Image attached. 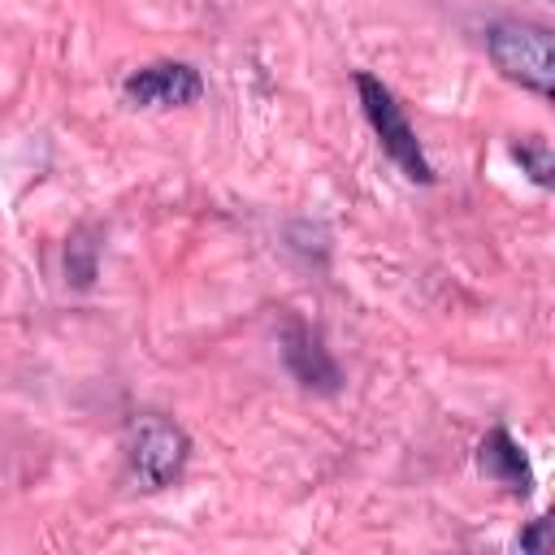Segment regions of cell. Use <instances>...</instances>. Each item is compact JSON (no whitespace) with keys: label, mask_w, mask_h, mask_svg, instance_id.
Segmentation results:
<instances>
[{"label":"cell","mask_w":555,"mask_h":555,"mask_svg":"<svg viewBox=\"0 0 555 555\" xmlns=\"http://www.w3.org/2000/svg\"><path fill=\"white\" fill-rule=\"evenodd\" d=\"M486 52L494 69L533 95L551 100L555 91V39L546 26L533 22H490L486 26Z\"/></svg>","instance_id":"cell-1"},{"label":"cell","mask_w":555,"mask_h":555,"mask_svg":"<svg viewBox=\"0 0 555 555\" xmlns=\"http://www.w3.org/2000/svg\"><path fill=\"white\" fill-rule=\"evenodd\" d=\"M356 91H360V108H364V117H369L382 152L403 169V178L429 186L434 182V165L425 160V147H421V139H416L403 104L395 100V91L377 74H369V69H356Z\"/></svg>","instance_id":"cell-2"},{"label":"cell","mask_w":555,"mask_h":555,"mask_svg":"<svg viewBox=\"0 0 555 555\" xmlns=\"http://www.w3.org/2000/svg\"><path fill=\"white\" fill-rule=\"evenodd\" d=\"M186 460H191V438L178 421L160 412H143L130 421V468L147 490L173 486Z\"/></svg>","instance_id":"cell-3"},{"label":"cell","mask_w":555,"mask_h":555,"mask_svg":"<svg viewBox=\"0 0 555 555\" xmlns=\"http://www.w3.org/2000/svg\"><path fill=\"white\" fill-rule=\"evenodd\" d=\"M278 347H282V364L286 373L304 386V390H317V395H334L343 386V369L338 360L330 356L325 338L299 321V317H286L282 321V334H278Z\"/></svg>","instance_id":"cell-4"},{"label":"cell","mask_w":555,"mask_h":555,"mask_svg":"<svg viewBox=\"0 0 555 555\" xmlns=\"http://www.w3.org/2000/svg\"><path fill=\"white\" fill-rule=\"evenodd\" d=\"M121 91L139 108H182V104H195L204 95V78L186 61H156V65L134 69L121 82Z\"/></svg>","instance_id":"cell-5"},{"label":"cell","mask_w":555,"mask_h":555,"mask_svg":"<svg viewBox=\"0 0 555 555\" xmlns=\"http://www.w3.org/2000/svg\"><path fill=\"white\" fill-rule=\"evenodd\" d=\"M477 468L481 477H490L494 486H503L507 494H533V468H529V455L525 447L507 434V425H494L481 442H477Z\"/></svg>","instance_id":"cell-6"},{"label":"cell","mask_w":555,"mask_h":555,"mask_svg":"<svg viewBox=\"0 0 555 555\" xmlns=\"http://www.w3.org/2000/svg\"><path fill=\"white\" fill-rule=\"evenodd\" d=\"M512 160L520 165V173H529V182H538V186H555V152H551L546 139L529 134V139L512 143Z\"/></svg>","instance_id":"cell-7"},{"label":"cell","mask_w":555,"mask_h":555,"mask_svg":"<svg viewBox=\"0 0 555 555\" xmlns=\"http://www.w3.org/2000/svg\"><path fill=\"white\" fill-rule=\"evenodd\" d=\"M65 273H69L74 286H91V278H95V243L74 234V243L65 247Z\"/></svg>","instance_id":"cell-8"},{"label":"cell","mask_w":555,"mask_h":555,"mask_svg":"<svg viewBox=\"0 0 555 555\" xmlns=\"http://www.w3.org/2000/svg\"><path fill=\"white\" fill-rule=\"evenodd\" d=\"M546 546V520H529L520 533V551H542Z\"/></svg>","instance_id":"cell-9"}]
</instances>
